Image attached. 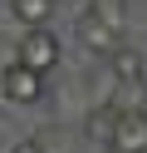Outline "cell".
<instances>
[{
    "label": "cell",
    "mask_w": 147,
    "mask_h": 153,
    "mask_svg": "<svg viewBox=\"0 0 147 153\" xmlns=\"http://www.w3.org/2000/svg\"><path fill=\"white\" fill-rule=\"evenodd\" d=\"M74 30H78V40H83L93 54H113L118 45H123V15H118L113 5H103V0H93V5L74 20Z\"/></svg>",
    "instance_id": "obj_1"
},
{
    "label": "cell",
    "mask_w": 147,
    "mask_h": 153,
    "mask_svg": "<svg viewBox=\"0 0 147 153\" xmlns=\"http://www.w3.org/2000/svg\"><path fill=\"white\" fill-rule=\"evenodd\" d=\"M113 119H118V109H113V104H103V109H93V114H88V138L108 143V138H113Z\"/></svg>",
    "instance_id": "obj_7"
},
{
    "label": "cell",
    "mask_w": 147,
    "mask_h": 153,
    "mask_svg": "<svg viewBox=\"0 0 147 153\" xmlns=\"http://www.w3.org/2000/svg\"><path fill=\"white\" fill-rule=\"evenodd\" d=\"M10 153H44V148H39L34 138H25V143H15V148H10Z\"/></svg>",
    "instance_id": "obj_8"
},
{
    "label": "cell",
    "mask_w": 147,
    "mask_h": 153,
    "mask_svg": "<svg viewBox=\"0 0 147 153\" xmlns=\"http://www.w3.org/2000/svg\"><path fill=\"white\" fill-rule=\"evenodd\" d=\"M49 10H54V0H15V5H10V15H15L25 30H29V25H44Z\"/></svg>",
    "instance_id": "obj_5"
},
{
    "label": "cell",
    "mask_w": 147,
    "mask_h": 153,
    "mask_svg": "<svg viewBox=\"0 0 147 153\" xmlns=\"http://www.w3.org/2000/svg\"><path fill=\"white\" fill-rule=\"evenodd\" d=\"M113 74H118V84H123V79H142V54L118 45V50H113Z\"/></svg>",
    "instance_id": "obj_6"
},
{
    "label": "cell",
    "mask_w": 147,
    "mask_h": 153,
    "mask_svg": "<svg viewBox=\"0 0 147 153\" xmlns=\"http://www.w3.org/2000/svg\"><path fill=\"white\" fill-rule=\"evenodd\" d=\"M15 59L29 64V69H39V74H49V69L59 64V40L44 30V25H29L25 40H20V50H15Z\"/></svg>",
    "instance_id": "obj_2"
},
{
    "label": "cell",
    "mask_w": 147,
    "mask_h": 153,
    "mask_svg": "<svg viewBox=\"0 0 147 153\" xmlns=\"http://www.w3.org/2000/svg\"><path fill=\"white\" fill-rule=\"evenodd\" d=\"M0 94H5V99H15V104H39V94H44V74L15 59L5 74H0Z\"/></svg>",
    "instance_id": "obj_4"
},
{
    "label": "cell",
    "mask_w": 147,
    "mask_h": 153,
    "mask_svg": "<svg viewBox=\"0 0 147 153\" xmlns=\"http://www.w3.org/2000/svg\"><path fill=\"white\" fill-rule=\"evenodd\" d=\"M108 148L113 153H147V109H118Z\"/></svg>",
    "instance_id": "obj_3"
}]
</instances>
